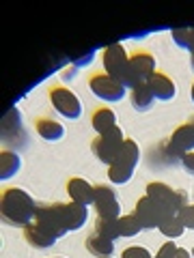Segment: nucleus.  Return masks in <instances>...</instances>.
<instances>
[{"label":"nucleus","mask_w":194,"mask_h":258,"mask_svg":"<svg viewBox=\"0 0 194 258\" xmlns=\"http://www.w3.org/2000/svg\"><path fill=\"white\" fill-rule=\"evenodd\" d=\"M37 203L28 191L20 187L3 189L0 196V213H3V222L9 226H18V228H26L35 222L37 215Z\"/></svg>","instance_id":"f257e3e1"},{"label":"nucleus","mask_w":194,"mask_h":258,"mask_svg":"<svg viewBox=\"0 0 194 258\" xmlns=\"http://www.w3.org/2000/svg\"><path fill=\"white\" fill-rule=\"evenodd\" d=\"M140 161V149L132 138H125V144L121 149L119 157L115 159V164L108 166V176L115 185H125L134 176V170Z\"/></svg>","instance_id":"f03ea898"},{"label":"nucleus","mask_w":194,"mask_h":258,"mask_svg":"<svg viewBox=\"0 0 194 258\" xmlns=\"http://www.w3.org/2000/svg\"><path fill=\"white\" fill-rule=\"evenodd\" d=\"M153 74H156V58H153V54L147 50H138L129 56V67H127L123 86L136 88L140 84H147Z\"/></svg>","instance_id":"7ed1b4c3"},{"label":"nucleus","mask_w":194,"mask_h":258,"mask_svg":"<svg viewBox=\"0 0 194 258\" xmlns=\"http://www.w3.org/2000/svg\"><path fill=\"white\" fill-rule=\"evenodd\" d=\"M147 196L153 200V203H158L162 209H164V213L168 217L177 215L185 205H188L185 203V194L183 191L173 189L171 185L160 183V181H151L147 185Z\"/></svg>","instance_id":"20e7f679"},{"label":"nucleus","mask_w":194,"mask_h":258,"mask_svg":"<svg viewBox=\"0 0 194 258\" xmlns=\"http://www.w3.org/2000/svg\"><path fill=\"white\" fill-rule=\"evenodd\" d=\"M123 144H125V134H123V129L115 127V129H112V132H108V134L97 136V138L93 140V144H91V149H93V153L97 155V159H100L102 164L112 166V164H115V159L119 157L121 149H123Z\"/></svg>","instance_id":"39448f33"},{"label":"nucleus","mask_w":194,"mask_h":258,"mask_svg":"<svg viewBox=\"0 0 194 258\" xmlns=\"http://www.w3.org/2000/svg\"><path fill=\"white\" fill-rule=\"evenodd\" d=\"M50 103L52 108L59 112L61 116L69 118V120H78L82 116V103H80V97L69 91L67 86H50Z\"/></svg>","instance_id":"423d86ee"},{"label":"nucleus","mask_w":194,"mask_h":258,"mask_svg":"<svg viewBox=\"0 0 194 258\" xmlns=\"http://www.w3.org/2000/svg\"><path fill=\"white\" fill-rule=\"evenodd\" d=\"M102 62H104V69H106V76L117 80L119 84L125 82L127 67H129V54L125 52L123 45L121 43L108 45L106 50L102 52Z\"/></svg>","instance_id":"0eeeda50"},{"label":"nucleus","mask_w":194,"mask_h":258,"mask_svg":"<svg viewBox=\"0 0 194 258\" xmlns=\"http://www.w3.org/2000/svg\"><path fill=\"white\" fill-rule=\"evenodd\" d=\"M35 222L39 226H43L45 230H50L54 237H63L67 230L65 226V215H63V203H50V205H39Z\"/></svg>","instance_id":"6e6552de"},{"label":"nucleus","mask_w":194,"mask_h":258,"mask_svg":"<svg viewBox=\"0 0 194 258\" xmlns=\"http://www.w3.org/2000/svg\"><path fill=\"white\" fill-rule=\"evenodd\" d=\"M93 207L97 217H102V220H119L121 217V205L117 200V194L108 185H95Z\"/></svg>","instance_id":"1a4fd4ad"},{"label":"nucleus","mask_w":194,"mask_h":258,"mask_svg":"<svg viewBox=\"0 0 194 258\" xmlns=\"http://www.w3.org/2000/svg\"><path fill=\"white\" fill-rule=\"evenodd\" d=\"M88 86H91V93L95 97H100V99L106 101V103L121 101L125 97V86L119 84L117 80H112L106 74H95V76H91V80H88Z\"/></svg>","instance_id":"9d476101"},{"label":"nucleus","mask_w":194,"mask_h":258,"mask_svg":"<svg viewBox=\"0 0 194 258\" xmlns=\"http://www.w3.org/2000/svg\"><path fill=\"white\" fill-rule=\"evenodd\" d=\"M168 149H171V153L177 159H181L185 153L194 151V116L188 118L183 125H179L171 134V138H168Z\"/></svg>","instance_id":"9b49d317"},{"label":"nucleus","mask_w":194,"mask_h":258,"mask_svg":"<svg viewBox=\"0 0 194 258\" xmlns=\"http://www.w3.org/2000/svg\"><path fill=\"white\" fill-rule=\"evenodd\" d=\"M134 213H136V217L140 220L142 230H153V228H158L160 222L168 217V215L164 213V209H162L158 203H153L149 196H142V198L136 200Z\"/></svg>","instance_id":"f8f14e48"},{"label":"nucleus","mask_w":194,"mask_h":258,"mask_svg":"<svg viewBox=\"0 0 194 258\" xmlns=\"http://www.w3.org/2000/svg\"><path fill=\"white\" fill-rule=\"evenodd\" d=\"M22 138L24 142H26V132H24V127H22V120H20V112L18 110H9V114L5 116L3 120V140L9 144V147H24V144L18 140Z\"/></svg>","instance_id":"ddd939ff"},{"label":"nucleus","mask_w":194,"mask_h":258,"mask_svg":"<svg viewBox=\"0 0 194 258\" xmlns=\"http://www.w3.org/2000/svg\"><path fill=\"white\" fill-rule=\"evenodd\" d=\"M67 194H69L71 203H78V205H82V207H91L93 205L95 187L88 181L80 179V176H74V179L67 181Z\"/></svg>","instance_id":"4468645a"},{"label":"nucleus","mask_w":194,"mask_h":258,"mask_svg":"<svg viewBox=\"0 0 194 258\" xmlns=\"http://www.w3.org/2000/svg\"><path fill=\"white\" fill-rule=\"evenodd\" d=\"M24 239H26L28 243L32 247H37V249H47V247H52L56 241H59V237H54L50 230H45L43 226H39L37 222H32L30 226L24 228Z\"/></svg>","instance_id":"2eb2a0df"},{"label":"nucleus","mask_w":194,"mask_h":258,"mask_svg":"<svg viewBox=\"0 0 194 258\" xmlns=\"http://www.w3.org/2000/svg\"><path fill=\"white\" fill-rule=\"evenodd\" d=\"M147 86L151 88V93L156 99L160 101H171L175 93H177V86L171 78H168L166 74H160V71H156V74L151 76V80L147 82Z\"/></svg>","instance_id":"dca6fc26"},{"label":"nucleus","mask_w":194,"mask_h":258,"mask_svg":"<svg viewBox=\"0 0 194 258\" xmlns=\"http://www.w3.org/2000/svg\"><path fill=\"white\" fill-rule=\"evenodd\" d=\"M63 215H65V226L67 230H80L88 220V209L78 205V203H63Z\"/></svg>","instance_id":"f3484780"},{"label":"nucleus","mask_w":194,"mask_h":258,"mask_svg":"<svg viewBox=\"0 0 194 258\" xmlns=\"http://www.w3.org/2000/svg\"><path fill=\"white\" fill-rule=\"evenodd\" d=\"M91 125L93 129L97 132V136H104V134H108L112 132L117 125V114H115V110H110V108H97L93 112V116H91Z\"/></svg>","instance_id":"a211bd4d"},{"label":"nucleus","mask_w":194,"mask_h":258,"mask_svg":"<svg viewBox=\"0 0 194 258\" xmlns=\"http://www.w3.org/2000/svg\"><path fill=\"white\" fill-rule=\"evenodd\" d=\"M84 247H86L88 252H91V256H95V258H110L112 254H115V241L104 239V237L97 235V232H93V235L86 237Z\"/></svg>","instance_id":"6ab92c4d"},{"label":"nucleus","mask_w":194,"mask_h":258,"mask_svg":"<svg viewBox=\"0 0 194 258\" xmlns=\"http://www.w3.org/2000/svg\"><path fill=\"white\" fill-rule=\"evenodd\" d=\"M35 129L39 138H43L45 142H59L65 136V127L54 118H39L35 123Z\"/></svg>","instance_id":"aec40b11"},{"label":"nucleus","mask_w":194,"mask_h":258,"mask_svg":"<svg viewBox=\"0 0 194 258\" xmlns=\"http://www.w3.org/2000/svg\"><path fill=\"white\" fill-rule=\"evenodd\" d=\"M129 101H132V108L136 112H149L153 108L156 97H153L151 88L147 84H140V86L132 88V93H129Z\"/></svg>","instance_id":"412c9836"},{"label":"nucleus","mask_w":194,"mask_h":258,"mask_svg":"<svg viewBox=\"0 0 194 258\" xmlns=\"http://www.w3.org/2000/svg\"><path fill=\"white\" fill-rule=\"evenodd\" d=\"M20 166H22V159H20L18 153L3 149V153H0V179L3 181L13 179V176L18 174Z\"/></svg>","instance_id":"4be33fe9"},{"label":"nucleus","mask_w":194,"mask_h":258,"mask_svg":"<svg viewBox=\"0 0 194 258\" xmlns=\"http://www.w3.org/2000/svg\"><path fill=\"white\" fill-rule=\"evenodd\" d=\"M140 230H142V224L138 217H136V213L119 217V235L121 237H136Z\"/></svg>","instance_id":"5701e85b"},{"label":"nucleus","mask_w":194,"mask_h":258,"mask_svg":"<svg viewBox=\"0 0 194 258\" xmlns=\"http://www.w3.org/2000/svg\"><path fill=\"white\" fill-rule=\"evenodd\" d=\"M158 228H160V232H162V235H164L166 239H177V237L183 235L185 226L181 224V220H179L177 215H171V217H166V220H162Z\"/></svg>","instance_id":"b1692460"},{"label":"nucleus","mask_w":194,"mask_h":258,"mask_svg":"<svg viewBox=\"0 0 194 258\" xmlns=\"http://www.w3.org/2000/svg\"><path fill=\"white\" fill-rule=\"evenodd\" d=\"M95 232L104 239H110L115 241L119 239V220H102V217H97L95 220Z\"/></svg>","instance_id":"393cba45"},{"label":"nucleus","mask_w":194,"mask_h":258,"mask_svg":"<svg viewBox=\"0 0 194 258\" xmlns=\"http://www.w3.org/2000/svg\"><path fill=\"white\" fill-rule=\"evenodd\" d=\"M173 41L177 43V47H181V50H188L190 54L194 52V28H175L173 32Z\"/></svg>","instance_id":"a878e982"},{"label":"nucleus","mask_w":194,"mask_h":258,"mask_svg":"<svg viewBox=\"0 0 194 258\" xmlns=\"http://www.w3.org/2000/svg\"><path fill=\"white\" fill-rule=\"evenodd\" d=\"M121 258H153L149 254L147 247H140V245H132V247H125L121 252Z\"/></svg>","instance_id":"bb28decb"},{"label":"nucleus","mask_w":194,"mask_h":258,"mask_svg":"<svg viewBox=\"0 0 194 258\" xmlns=\"http://www.w3.org/2000/svg\"><path fill=\"white\" fill-rule=\"evenodd\" d=\"M177 217L181 220V224L185 226V228L194 230V205H185L179 213H177Z\"/></svg>","instance_id":"cd10ccee"},{"label":"nucleus","mask_w":194,"mask_h":258,"mask_svg":"<svg viewBox=\"0 0 194 258\" xmlns=\"http://www.w3.org/2000/svg\"><path fill=\"white\" fill-rule=\"evenodd\" d=\"M175 252H177V245L173 243V241H166V243L158 249V256L156 258H173Z\"/></svg>","instance_id":"c85d7f7f"},{"label":"nucleus","mask_w":194,"mask_h":258,"mask_svg":"<svg viewBox=\"0 0 194 258\" xmlns=\"http://www.w3.org/2000/svg\"><path fill=\"white\" fill-rule=\"evenodd\" d=\"M179 161H181L183 170L188 172V174H192V176H194V151H192V153H185V155H183Z\"/></svg>","instance_id":"c756f323"},{"label":"nucleus","mask_w":194,"mask_h":258,"mask_svg":"<svg viewBox=\"0 0 194 258\" xmlns=\"http://www.w3.org/2000/svg\"><path fill=\"white\" fill-rule=\"evenodd\" d=\"M173 258H192V254L188 252V249H183V247H177V252Z\"/></svg>","instance_id":"7c9ffc66"},{"label":"nucleus","mask_w":194,"mask_h":258,"mask_svg":"<svg viewBox=\"0 0 194 258\" xmlns=\"http://www.w3.org/2000/svg\"><path fill=\"white\" fill-rule=\"evenodd\" d=\"M190 97H192V101H194V82H192V88H190Z\"/></svg>","instance_id":"2f4dec72"},{"label":"nucleus","mask_w":194,"mask_h":258,"mask_svg":"<svg viewBox=\"0 0 194 258\" xmlns=\"http://www.w3.org/2000/svg\"><path fill=\"white\" fill-rule=\"evenodd\" d=\"M190 64H192V69H194V52H192V56H190Z\"/></svg>","instance_id":"473e14b6"},{"label":"nucleus","mask_w":194,"mask_h":258,"mask_svg":"<svg viewBox=\"0 0 194 258\" xmlns=\"http://www.w3.org/2000/svg\"><path fill=\"white\" fill-rule=\"evenodd\" d=\"M190 254H192V258H194V247H192V249H190Z\"/></svg>","instance_id":"72a5a7b5"},{"label":"nucleus","mask_w":194,"mask_h":258,"mask_svg":"<svg viewBox=\"0 0 194 258\" xmlns=\"http://www.w3.org/2000/svg\"><path fill=\"white\" fill-rule=\"evenodd\" d=\"M54 258H65V256H54Z\"/></svg>","instance_id":"f704fd0d"}]
</instances>
